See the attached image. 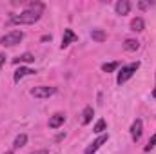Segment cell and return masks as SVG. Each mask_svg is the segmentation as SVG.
Listing matches in <instances>:
<instances>
[{
  "instance_id": "cell-1",
  "label": "cell",
  "mask_w": 156,
  "mask_h": 154,
  "mask_svg": "<svg viewBox=\"0 0 156 154\" xmlns=\"http://www.w3.org/2000/svg\"><path fill=\"white\" fill-rule=\"evenodd\" d=\"M40 16H42V11L26 9V11H22L20 15H11V22H13V24H35V22L40 20Z\"/></svg>"
},
{
  "instance_id": "cell-2",
  "label": "cell",
  "mask_w": 156,
  "mask_h": 154,
  "mask_svg": "<svg viewBox=\"0 0 156 154\" xmlns=\"http://www.w3.org/2000/svg\"><path fill=\"white\" fill-rule=\"evenodd\" d=\"M138 67H140V62H133V64H129V65H123V67H122V71L118 73L116 83H118V85L125 83L129 78H131L134 73H136V71H138Z\"/></svg>"
},
{
  "instance_id": "cell-3",
  "label": "cell",
  "mask_w": 156,
  "mask_h": 154,
  "mask_svg": "<svg viewBox=\"0 0 156 154\" xmlns=\"http://www.w3.org/2000/svg\"><path fill=\"white\" fill-rule=\"evenodd\" d=\"M22 38H24V33H22V31H9V33H5V35L0 38V44H2L4 47H13V45L20 44Z\"/></svg>"
},
{
  "instance_id": "cell-4",
  "label": "cell",
  "mask_w": 156,
  "mask_h": 154,
  "mask_svg": "<svg viewBox=\"0 0 156 154\" xmlns=\"http://www.w3.org/2000/svg\"><path fill=\"white\" fill-rule=\"evenodd\" d=\"M56 93V87H47V85H38L31 89V96L35 98H49Z\"/></svg>"
},
{
  "instance_id": "cell-5",
  "label": "cell",
  "mask_w": 156,
  "mask_h": 154,
  "mask_svg": "<svg viewBox=\"0 0 156 154\" xmlns=\"http://www.w3.org/2000/svg\"><path fill=\"white\" fill-rule=\"evenodd\" d=\"M107 140H109V134H100V136H98V138H96V140H94L85 151H83V154H94L102 145H104V143H105V142H107Z\"/></svg>"
},
{
  "instance_id": "cell-6",
  "label": "cell",
  "mask_w": 156,
  "mask_h": 154,
  "mask_svg": "<svg viewBox=\"0 0 156 154\" xmlns=\"http://www.w3.org/2000/svg\"><path fill=\"white\" fill-rule=\"evenodd\" d=\"M142 129H144L142 120H134L133 125H131V138H133V142H138L142 138Z\"/></svg>"
},
{
  "instance_id": "cell-7",
  "label": "cell",
  "mask_w": 156,
  "mask_h": 154,
  "mask_svg": "<svg viewBox=\"0 0 156 154\" xmlns=\"http://www.w3.org/2000/svg\"><path fill=\"white\" fill-rule=\"evenodd\" d=\"M115 9H116V15H129V11H131V2L129 0H118L116 5H115Z\"/></svg>"
},
{
  "instance_id": "cell-8",
  "label": "cell",
  "mask_w": 156,
  "mask_h": 154,
  "mask_svg": "<svg viewBox=\"0 0 156 154\" xmlns=\"http://www.w3.org/2000/svg\"><path fill=\"white\" fill-rule=\"evenodd\" d=\"M64 121H66V114L56 113V114H53L51 118H49V127H51V129H58Z\"/></svg>"
},
{
  "instance_id": "cell-9",
  "label": "cell",
  "mask_w": 156,
  "mask_h": 154,
  "mask_svg": "<svg viewBox=\"0 0 156 154\" xmlns=\"http://www.w3.org/2000/svg\"><path fill=\"white\" fill-rule=\"evenodd\" d=\"M35 73H37V71H33V69H29V67H20V69H16V71H15V76H13V80L18 83V82H20V80H22L24 76L35 75Z\"/></svg>"
},
{
  "instance_id": "cell-10",
  "label": "cell",
  "mask_w": 156,
  "mask_h": 154,
  "mask_svg": "<svg viewBox=\"0 0 156 154\" xmlns=\"http://www.w3.org/2000/svg\"><path fill=\"white\" fill-rule=\"evenodd\" d=\"M76 40H78V37L71 31V29H66V31H64V38H62V49L67 47L71 42H76Z\"/></svg>"
},
{
  "instance_id": "cell-11",
  "label": "cell",
  "mask_w": 156,
  "mask_h": 154,
  "mask_svg": "<svg viewBox=\"0 0 156 154\" xmlns=\"http://www.w3.org/2000/svg\"><path fill=\"white\" fill-rule=\"evenodd\" d=\"M29 62H35V56L31 53H24V54L13 58V64H29Z\"/></svg>"
},
{
  "instance_id": "cell-12",
  "label": "cell",
  "mask_w": 156,
  "mask_h": 154,
  "mask_svg": "<svg viewBox=\"0 0 156 154\" xmlns=\"http://www.w3.org/2000/svg\"><path fill=\"white\" fill-rule=\"evenodd\" d=\"M144 27H145V22H144V18H140V16L133 18V22H131V29H133V31L140 33V31H144Z\"/></svg>"
},
{
  "instance_id": "cell-13",
  "label": "cell",
  "mask_w": 156,
  "mask_h": 154,
  "mask_svg": "<svg viewBox=\"0 0 156 154\" xmlns=\"http://www.w3.org/2000/svg\"><path fill=\"white\" fill-rule=\"evenodd\" d=\"M93 116H94V111H93V107H85V109H83V113H82V123H83V125L91 123Z\"/></svg>"
},
{
  "instance_id": "cell-14",
  "label": "cell",
  "mask_w": 156,
  "mask_h": 154,
  "mask_svg": "<svg viewBox=\"0 0 156 154\" xmlns=\"http://www.w3.org/2000/svg\"><path fill=\"white\" fill-rule=\"evenodd\" d=\"M138 47H140V42L134 40V38H127L123 42V49H125V51H136Z\"/></svg>"
},
{
  "instance_id": "cell-15",
  "label": "cell",
  "mask_w": 156,
  "mask_h": 154,
  "mask_svg": "<svg viewBox=\"0 0 156 154\" xmlns=\"http://www.w3.org/2000/svg\"><path fill=\"white\" fill-rule=\"evenodd\" d=\"M91 38L94 40V42H105L107 40V35L102 29H93L91 31Z\"/></svg>"
},
{
  "instance_id": "cell-16",
  "label": "cell",
  "mask_w": 156,
  "mask_h": 154,
  "mask_svg": "<svg viewBox=\"0 0 156 154\" xmlns=\"http://www.w3.org/2000/svg\"><path fill=\"white\" fill-rule=\"evenodd\" d=\"M26 143H27V134H18V136L15 138V143H13V147H15V149H22Z\"/></svg>"
},
{
  "instance_id": "cell-17",
  "label": "cell",
  "mask_w": 156,
  "mask_h": 154,
  "mask_svg": "<svg viewBox=\"0 0 156 154\" xmlns=\"http://www.w3.org/2000/svg\"><path fill=\"white\" fill-rule=\"evenodd\" d=\"M118 67H120V62H109V64L102 65V71L104 73H113V71H116Z\"/></svg>"
},
{
  "instance_id": "cell-18",
  "label": "cell",
  "mask_w": 156,
  "mask_h": 154,
  "mask_svg": "<svg viewBox=\"0 0 156 154\" xmlns=\"http://www.w3.org/2000/svg\"><path fill=\"white\" fill-rule=\"evenodd\" d=\"M93 131H94L96 134H104V131H107V123H105V120H98Z\"/></svg>"
},
{
  "instance_id": "cell-19",
  "label": "cell",
  "mask_w": 156,
  "mask_h": 154,
  "mask_svg": "<svg viewBox=\"0 0 156 154\" xmlns=\"http://www.w3.org/2000/svg\"><path fill=\"white\" fill-rule=\"evenodd\" d=\"M154 147H156V134L153 136V138H151V140H149V143L145 145V152H149V151H153Z\"/></svg>"
},
{
  "instance_id": "cell-20",
  "label": "cell",
  "mask_w": 156,
  "mask_h": 154,
  "mask_svg": "<svg viewBox=\"0 0 156 154\" xmlns=\"http://www.w3.org/2000/svg\"><path fill=\"white\" fill-rule=\"evenodd\" d=\"M5 58H7V56H5L4 53H0V71H2V65L5 64Z\"/></svg>"
},
{
  "instance_id": "cell-21",
  "label": "cell",
  "mask_w": 156,
  "mask_h": 154,
  "mask_svg": "<svg viewBox=\"0 0 156 154\" xmlns=\"http://www.w3.org/2000/svg\"><path fill=\"white\" fill-rule=\"evenodd\" d=\"M138 7H140V9H147V7H149V4H145V2H140V4H138Z\"/></svg>"
},
{
  "instance_id": "cell-22",
  "label": "cell",
  "mask_w": 156,
  "mask_h": 154,
  "mask_svg": "<svg viewBox=\"0 0 156 154\" xmlns=\"http://www.w3.org/2000/svg\"><path fill=\"white\" fill-rule=\"evenodd\" d=\"M47 40H51V35H45V37H42V42H47Z\"/></svg>"
},
{
  "instance_id": "cell-23",
  "label": "cell",
  "mask_w": 156,
  "mask_h": 154,
  "mask_svg": "<svg viewBox=\"0 0 156 154\" xmlns=\"http://www.w3.org/2000/svg\"><path fill=\"white\" fill-rule=\"evenodd\" d=\"M33 154H47V151H37V152H33Z\"/></svg>"
},
{
  "instance_id": "cell-24",
  "label": "cell",
  "mask_w": 156,
  "mask_h": 154,
  "mask_svg": "<svg viewBox=\"0 0 156 154\" xmlns=\"http://www.w3.org/2000/svg\"><path fill=\"white\" fill-rule=\"evenodd\" d=\"M153 96H154V98H156V87H154V91H153Z\"/></svg>"
},
{
  "instance_id": "cell-25",
  "label": "cell",
  "mask_w": 156,
  "mask_h": 154,
  "mask_svg": "<svg viewBox=\"0 0 156 154\" xmlns=\"http://www.w3.org/2000/svg\"><path fill=\"white\" fill-rule=\"evenodd\" d=\"M5 154H13V152H11V151H7V152H5Z\"/></svg>"
}]
</instances>
